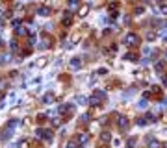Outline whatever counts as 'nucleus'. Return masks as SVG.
I'll return each instance as SVG.
<instances>
[{
	"label": "nucleus",
	"mask_w": 167,
	"mask_h": 148,
	"mask_svg": "<svg viewBox=\"0 0 167 148\" xmlns=\"http://www.w3.org/2000/svg\"><path fill=\"white\" fill-rule=\"evenodd\" d=\"M97 72H99L100 76H104V74H106V72H108V70H106V69H99V70H97Z\"/></svg>",
	"instance_id": "nucleus-36"
},
{
	"label": "nucleus",
	"mask_w": 167,
	"mask_h": 148,
	"mask_svg": "<svg viewBox=\"0 0 167 148\" xmlns=\"http://www.w3.org/2000/svg\"><path fill=\"white\" fill-rule=\"evenodd\" d=\"M136 143H137V137H130V139L126 141V148H134Z\"/></svg>",
	"instance_id": "nucleus-19"
},
{
	"label": "nucleus",
	"mask_w": 167,
	"mask_h": 148,
	"mask_svg": "<svg viewBox=\"0 0 167 148\" xmlns=\"http://www.w3.org/2000/svg\"><path fill=\"white\" fill-rule=\"evenodd\" d=\"M54 45V39L50 37V35H43V37H41V45H39V48H43V50H45V48H50Z\"/></svg>",
	"instance_id": "nucleus-3"
},
{
	"label": "nucleus",
	"mask_w": 167,
	"mask_h": 148,
	"mask_svg": "<svg viewBox=\"0 0 167 148\" xmlns=\"http://www.w3.org/2000/svg\"><path fill=\"white\" fill-rule=\"evenodd\" d=\"M163 133H167V128H165V130H163Z\"/></svg>",
	"instance_id": "nucleus-41"
},
{
	"label": "nucleus",
	"mask_w": 167,
	"mask_h": 148,
	"mask_svg": "<svg viewBox=\"0 0 167 148\" xmlns=\"http://www.w3.org/2000/svg\"><path fill=\"white\" fill-rule=\"evenodd\" d=\"M87 13H89V6H87V4L80 6V9H78V15H80V17H86Z\"/></svg>",
	"instance_id": "nucleus-14"
},
{
	"label": "nucleus",
	"mask_w": 167,
	"mask_h": 148,
	"mask_svg": "<svg viewBox=\"0 0 167 148\" xmlns=\"http://www.w3.org/2000/svg\"><path fill=\"white\" fill-rule=\"evenodd\" d=\"M17 46H19V43H17V39H13V41H11V50H17Z\"/></svg>",
	"instance_id": "nucleus-31"
},
{
	"label": "nucleus",
	"mask_w": 167,
	"mask_h": 148,
	"mask_svg": "<svg viewBox=\"0 0 167 148\" xmlns=\"http://www.w3.org/2000/svg\"><path fill=\"white\" fill-rule=\"evenodd\" d=\"M52 137H54V133H52V130H45V141H52Z\"/></svg>",
	"instance_id": "nucleus-22"
},
{
	"label": "nucleus",
	"mask_w": 167,
	"mask_h": 148,
	"mask_svg": "<svg viewBox=\"0 0 167 148\" xmlns=\"http://www.w3.org/2000/svg\"><path fill=\"white\" fill-rule=\"evenodd\" d=\"M61 22H63L65 26H71V24H73V13H71V11H65V13H63V19H61Z\"/></svg>",
	"instance_id": "nucleus-10"
},
{
	"label": "nucleus",
	"mask_w": 167,
	"mask_h": 148,
	"mask_svg": "<svg viewBox=\"0 0 167 148\" xmlns=\"http://www.w3.org/2000/svg\"><path fill=\"white\" fill-rule=\"evenodd\" d=\"M158 11L162 13V15H167V6H165V4H162V6L158 8Z\"/></svg>",
	"instance_id": "nucleus-26"
},
{
	"label": "nucleus",
	"mask_w": 167,
	"mask_h": 148,
	"mask_svg": "<svg viewBox=\"0 0 167 148\" xmlns=\"http://www.w3.org/2000/svg\"><path fill=\"white\" fill-rule=\"evenodd\" d=\"M36 118H37V121H39V122H43V121H45V118H46V117H45V115H37Z\"/></svg>",
	"instance_id": "nucleus-37"
},
{
	"label": "nucleus",
	"mask_w": 167,
	"mask_h": 148,
	"mask_svg": "<svg viewBox=\"0 0 167 148\" xmlns=\"http://www.w3.org/2000/svg\"><path fill=\"white\" fill-rule=\"evenodd\" d=\"M8 17H11V13L9 11H6V9H2L0 8V22H2L4 19H8Z\"/></svg>",
	"instance_id": "nucleus-18"
},
{
	"label": "nucleus",
	"mask_w": 167,
	"mask_h": 148,
	"mask_svg": "<svg viewBox=\"0 0 167 148\" xmlns=\"http://www.w3.org/2000/svg\"><path fill=\"white\" fill-rule=\"evenodd\" d=\"M100 141H102V143H110V141H111V133L110 131H102L100 133Z\"/></svg>",
	"instance_id": "nucleus-16"
},
{
	"label": "nucleus",
	"mask_w": 167,
	"mask_h": 148,
	"mask_svg": "<svg viewBox=\"0 0 167 148\" xmlns=\"http://www.w3.org/2000/svg\"><path fill=\"white\" fill-rule=\"evenodd\" d=\"M143 11H145L143 6H137V8H136V15H143Z\"/></svg>",
	"instance_id": "nucleus-28"
},
{
	"label": "nucleus",
	"mask_w": 167,
	"mask_h": 148,
	"mask_svg": "<svg viewBox=\"0 0 167 148\" xmlns=\"http://www.w3.org/2000/svg\"><path fill=\"white\" fill-rule=\"evenodd\" d=\"M80 6V0H69V8L71 9H76Z\"/></svg>",
	"instance_id": "nucleus-20"
},
{
	"label": "nucleus",
	"mask_w": 167,
	"mask_h": 148,
	"mask_svg": "<svg viewBox=\"0 0 167 148\" xmlns=\"http://www.w3.org/2000/svg\"><path fill=\"white\" fill-rule=\"evenodd\" d=\"M160 93H162V91H160V87H150V95L160 96Z\"/></svg>",
	"instance_id": "nucleus-25"
},
{
	"label": "nucleus",
	"mask_w": 167,
	"mask_h": 148,
	"mask_svg": "<svg viewBox=\"0 0 167 148\" xmlns=\"http://www.w3.org/2000/svg\"><path fill=\"white\" fill-rule=\"evenodd\" d=\"M19 148H28V141H20V143H19Z\"/></svg>",
	"instance_id": "nucleus-32"
},
{
	"label": "nucleus",
	"mask_w": 167,
	"mask_h": 148,
	"mask_svg": "<svg viewBox=\"0 0 167 148\" xmlns=\"http://www.w3.org/2000/svg\"><path fill=\"white\" fill-rule=\"evenodd\" d=\"M117 126H119V130H126L128 128V117L121 115L119 118H117Z\"/></svg>",
	"instance_id": "nucleus-9"
},
{
	"label": "nucleus",
	"mask_w": 167,
	"mask_h": 148,
	"mask_svg": "<svg viewBox=\"0 0 167 148\" xmlns=\"http://www.w3.org/2000/svg\"><path fill=\"white\" fill-rule=\"evenodd\" d=\"M61 124V118H54L52 121V126H60Z\"/></svg>",
	"instance_id": "nucleus-35"
},
{
	"label": "nucleus",
	"mask_w": 167,
	"mask_h": 148,
	"mask_svg": "<svg viewBox=\"0 0 167 148\" xmlns=\"http://www.w3.org/2000/svg\"><path fill=\"white\" fill-rule=\"evenodd\" d=\"M9 128H13V130H15V128H19V126H23V121H19V118H13V121H9Z\"/></svg>",
	"instance_id": "nucleus-17"
},
{
	"label": "nucleus",
	"mask_w": 167,
	"mask_h": 148,
	"mask_svg": "<svg viewBox=\"0 0 167 148\" xmlns=\"http://www.w3.org/2000/svg\"><path fill=\"white\" fill-rule=\"evenodd\" d=\"M45 137V130L43 128H37L36 130V139H43Z\"/></svg>",
	"instance_id": "nucleus-21"
},
{
	"label": "nucleus",
	"mask_w": 167,
	"mask_h": 148,
	"mask_svg": "<svg viewBox=\"0 0 167 148\" xmlns=\"http://www.w3.org/2000/svg\"><path fill=\"white\" fill-rule=\"evenodd\" d=\"M136 122H137V126H145V124H147L149 121H147V117H139Z\"/></svg>",
	"instance_id": "nucleus-24"
},
{
	"label": "nucleus",
	"mask_w": 167,
	"mask_h": 148,
	"mask_svg": "<svg viewBox=\"0 0 167 148\" xmlns=\"http://www.w3.org/2000/svg\"><path fill=\"white\" fill-rule=\"evenodd\" d=\"M11 24L15 26V28H17V26H20V19H13V22H11Z\"/></svg>",
	"instance_id": "nucleus-34"
},
{
	"label": "nucleus",
	"mask_w": 167,
	"mask_h": 148,
	"mask_svg": "<svg viewBox=\"0 0 167 148\" xmlns=\"http://www.w3.org/2000/svg\"><path fill=\"white\" fill-rule=\"evenodd\" d=\"M37 15H41V17H50L52 15V8H50V6H39V8H37Z\"/></svg>",
	"instance_id": "nucleus-5"
},
{
	"label": "nucleus",
	"mask_w": 167,
	"mask_h": 148,
	"mask_svg": "<svg viewBox=\"0 0 167 148\" xmlns=\"http://www.w3.org/2000/svg\"><path fill=\"white\" fill-rule=\"evenodd\" d=\"M123 41H124V45H126V46H137L139 45V35L134 33V32H130V33L124 35Z\"/></svg>",
	"instance_id": "nucleus-1"
},
{
	"label": "nucleus",
	"mask_w": 167,
	"mask_h": 148,
	"mask_svg": "<svg viewBox=\"0 0 167 148\" xmlns=\"http://www.w3.org/2000/svg\"><path fill=\"white\" fill-rule=\"evenodd\" d=\"M11 135H13V128H9V126H6V128L0 131V139H2V141L11 139Z\"/></svg>",
	"instance_id": "nucleus-8"
},
{
	"label": "nucleus",
	"mask_w": 167,
	"mask_h": 148,
	"mask_svg": "<svg viewBox=\"0 0 167 148\" xmlns=\"http://www.w3.org/2000/svg\"><path fill=\"white\" fill-rule=\"evenodd\" d=\"M60 113L71 117V115L74 113V105H73V104H63V105H60Z\"/></svg>",
	"instance_id": "nucleus-4"
},
{
	"label": "nucleus",
	"mask_w": 167,
	"mask_h": 148,
	"mask_svg": "<svg viewBox=\"0 0 167 148\" xmlns=\"http://www.w3.org/2000/svg\"><path fill=\"white\" fill-rule=\"evenodd\" d=\"M82 65H84V63H82V59H80V58H71V59H69V67H71L73 70L82 69Z\"/></svg>",
	"instance_id": "nucleus-6"
},
{
	"label": "nucleus",
	"mask_w": 167,
	"mask_h": 148,
	"mask_svg": "<svg viewBox=\"0 0 167 148\" xmlns=\"http://www.w3.org/2000/svg\"><path fill=\"white\" fill-rule=\"evenodd\" d=\"M74 141H76L78 144H86L87 141H89V133H87V131H82V133H78V135L74 137Z\"/></svg>",
	"instance_id": "nucleus-7"
},
{
	"label": "nucleus",
	"mask_w": 167,
	"mask_h": 148,
	"mask_svg": "<svg viewBox=\"0 0 167 148\" xmlns=\"http://www.w3.org/2000/svg\"><path fill=\"white\" fill-rule=\"evenodd\" d=\"M76 102H82L84 104V102H86V98H84V96H76Z\"/></svg>",
	"instance_id": "nucleus-38"
},
{
	"label": "nucleus",
	"mask_w": 167,
	"mask_h": 148,
	"mask_svg": "<svg viewBox=\"0 0 167 148\" xmlns=\"http://www.w3.org/2000/svg\"><path fill=\"white\" fill-rule=\"evenodd\" d=\"M45 65H46V58H41L39 63H37V67H45Z\"/></svg>",
	"instance_id": "nucleus-29"
},
{
	"label": "nucleus",
	"mask_w": 167,
	"mask_h": 148,
	"mask_svg": "<svg viewBox=\"0 0 167 148\" xmlns=\"http://www.w3.org/2000/svg\"><path fill=\"white\" fill-rule=\"evenodd\" d=\"M104 100H106V93H104V91H95L93 96L89 98V104L91 105H100V102H104Z\"/></svg>",
	"instance_id": "nucleus-2"
},
{
	"label": "nucleus",
	"mask_w": 167,
	"mask_h": 148,
	"mask_svg": "<svg viewBox=\"0 0 167 148\" xmlns=\"http://www.w3.org/2000/svg\"><path fill=\"white\" fill-rule=\"evenodd\" d=\"M56 100V96H54V93H46L45 96H43V104H52Z\"/></svg>",
	"instance_id": "nucleus-12"
},
{
	"label": "nucleus",
	"mask_w": 167,
	"mask_h": 148,
	"mask_svg": "<svg viewBox=\"0 0 167 148\" xmlns=\"http://www.w3.org/2000/svg\"><path fill=\"white\" fill-rule=\"evenodd\" d=\"M15 35H17V37H20V35L24 37V35H28V30H26L24 26H17L15 28Z\"/></svg>",
	"instance_id": "nucleus-11"
},
{
	"label": "nucleus",
	"mask_w": 167,
	"mask_h": 148,
	"mask_svg": "<svg viewBox=\"0 0 167 148\" xmlns=\"http://www.w3.org/2000/svg\"><path fill=\"white\" fill-rule=\"evenodd\" d=\"M154 70H156V72H160V74H163V70H165V65H163L162 61H156V63H154Z\"/></svg>",
	"instance_id": "nucleus-15"
},
{
	"label": "nucleus",
	"mask_w": 167,
	"mask_h": 148,
	"mask_svg": "<svg viewBox=\"0 0 167 148\" xmlns=\"http://www.w3.org/2000/svg\"><path fill=\"white\" fill-rule=\"evenodd\" d=\"M149 148H160V143L158 141H152V143L149 144Z\"/></svg>",
	"instance_id": "nucleus-30"
},
{
	"label": "nucleus",
	"mask_w": 167,
	"mask_h": 148,
	"mask_svg": "<svg viewBox=\"0 0 167 148\" xmlns=\"http://www.w3.org/2000/svg\"><path fill=\"white\" fill-rule=\"evenodd\" d=\"M87 121H89V115H84V117L80 118V122H84V124H87Z\"/></svg>",
	"instance_id": "nucleus-33"
},
{
	"label": "nucleus",
	"mask_w": 167,
	"mask_h": 148,
	"mask_svg": "<svg viewBox=\"0 0 167 148\" xmlns=\"http://www.w3.org/2000/svg\"><path fill=\"white\" fill-rule=\"evenodd\" d=\"M2 63H6V61H4V56H0V65H2Z\"/></svg>",
	"instance_id": "nucleus-39"
},
{
	"label": "nucleus",
	"mask_w": 167,
	"mask_h": 148,
	"mask_svg": "<svg viewBox=\"0 0 167 148\" xmlns=\"http://www.w3.org/2000/svg\"><path fill=\"white\" fill-rule=\"evenodd\" d=\"M149 105V102H147V98H143V100H139V104H137V108L139 109H145Z\"/></svg>",
	"instance_id": "nucleus-23"
},
{
	"label": "nucleus",
	"mask_w": 167,
	"mask_h": 148,
	"mask_svg": "<svg viewBox=\"0 0 167 148\" xmlns=\"http://www.w3.org/2000/svg\"><path fill=\"white\" fill-rule=\"evenodd\" d=\"M0 87H2V78H0Z\"/></svg>",
	"instance_id": "nucleus-40"
},
{
	"label": "nucleus",
	"mask_w": 167,
	"mask_h": 148,
	"mask_svg": "<svg viewBox=\"0 0 167 148\" xmlns=\"http://www.w3.org/2000/svg\"><path fill=\"white\" fill-rule=\"evenodd\" d=\"M123 59H124V61H136V59H137V54H136V52H126Z\"/></svg>",
	"instance_id": "nucleus-13"
},
{
	"label": "nucleus",
	"mask_w": 167,
	"mask_h": 148,
	"mask_svg": "<svg viewBox=\"0 0 167 148\" xmlns=\"http://www.w3.org/2000/svg\"><path fill=\"white\" fill-rule=\"evenodd\" d=\"M156 39V33L154 32H147V41H154Z\"/></svg>",
	"instance_id": "nucleus-27"
}]
</instances>
